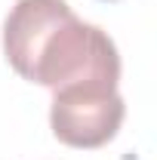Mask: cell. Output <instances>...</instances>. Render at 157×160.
Wrapping results in <instances>:
<instances>
[{"label": "cell", "mask_w": 157, "mask_h": 160, "mask_svg": "<svg viewBox=\"0 0 157 160\" xmlns=\"http://www.w3.org/2000/svg\"><path fill=\"white\" fill-rule=\"evenodd\" d=\"M3 56L19 77L46 89L80 80L120 83L114 40L77 19L68 0H16L3 22Z\"/></svg>", "instance_id": "cell-1"}, {"label": "cell", "mask_w": 157, "mask_h": 160, "mask_svg": "<svg viewBox=\"0 0 157 160\" xmlns=\"http://www.w3.org/2000/svg\"><path fill=\"white\" fill-rule=\"evenodd\" d=\"M126 114L117 83L80 80L53 89L49 126L62 145L71 148H102L117 136Z\"/></svg>", "instance_id": "cell-2"}]
</instances>
